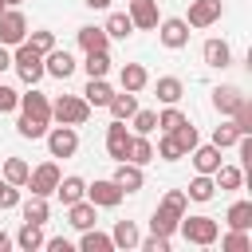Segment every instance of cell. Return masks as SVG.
Here are the masks:
<instances>
[{"instance_id": "cell-1", "label": "cell", "mask_w": 252, "mask_h": 252, "mask_svg": "<svg viewBox=\"0 0 252 252\" xmlns=\"http://www.w3.org/2000/svg\"><path fill=\"white\" fill-rule=\"evenodd\" d=\"M12 67L20 71V79L28 83V87H35L39 79H43V55L24 39V43H16V55H12Z\"/></svg>"}, {"instance_id": "cell-2", "label": "cell", "mask_w": 252, "mask_h": 252, "mask_svg": "<svg viewBox=\"0 0 252 252\" xmlns=\"http://www.w3.org/2000/svg\"><path fill=\"white\" fill-rule=\"evenodd\" d=\"M51 118L63 122V126H83V122L91 118V106H87V98H79V94H59V98L51 102Z\"/></svg>"}, {"instance_id": "cell-3", "label": "cell", "mask_w": 252, "mask_h": 252, "mask_svg": "<svg viewBox=\"0 0 252 252\" xmlns=\"http://www.w3.org/2000/svg\"><path fill=\"white\" fill-rule=\"evenodd\" d=\"M181 236L189 240V244H213L217 236H220V224L213 220V217H181Z\"/></svg>"}, {"instance_id": "cell-4", "label": "cell", "mask_w": 252, "mask_h": 252, "mask_svg": "<svg viewBox=\"0 0 252 252\" xmlns=\"http://www.w3.org/2000/svg\"><path fill=\"white\" fill-rule=\"evenodd\" d=\"M28 39V20H24V12L20 8H4V16H0V43L4 47H16V43H24Z\"/></svg>"}, {"instance_id": "cell-5", "label": "cell", "mask_w": 252, "mask_h": 252, "mask_svg": "<svg viewBox=\"0 0 252 252\" xmlns=\"http://www.w3.org/2000/svg\"><path fill=\"white\" fill-rule=\"evenodd\" d=\"M59 165L55 161H43V165H35L32 173H28V189L35 193V197H51L55 193V185H59Z\"/></svg>"}, {"instance_id": "cell-6", "label": "cell", "mask_w": 252, "mask_h": 252, "mask_svg": "<svg viewBox=\"0 0 252 252\" xmlns=\"http://www.w3.org/2000/svg\"><path fill=\"white\" fill-rule=\"evenodd\" d=\"M47 150H51V158H71L75 150H79V134H75V126H55L51 134H47Z\"/></svg>"}, {"instance_id": "cell-7", "label": "cell", "mask_w": 252, "mask_h": 252, "mask_svg": "<svg viewBox=\"0 0 252 252\" xmlns=\"http://www.w3.org/2000/svg\"><path fill=\"white\" fill-rule=\"evenodd\" d=\"M83 197H87L94 209H114L126 193H122V189L114 185V177H110V181H94V185H87V193H83Z\"/></svg>"}, {"instance_id": "cell-8", "label": "cell", "mask_w": 252, "mask_h": 252, "mask_svg": "<svg viewBox=\"0 0 252 252\" xmlns=\"http://www.w3.org/2000/svg\"><path fill=\"white\" fill-rule=\"evenodd\" d=\"M220 12H224V4H220V0H193V4H189L185 24H189V28H209V24H217V20H220Z\"/></svg>"}, {"instance_id": "cell-9", "label": "cell", "mask_w": 252, "mask_h": 252, "mask_svg": "<svg viewBox=\"0 0 252 252\" xmlns=\"http://www.w3.org/2000/svg\"><path fill=\"white\" fill-rule=\"evenodd\" d=\"M126 150H130V134H126V126L114 118V122L106 126V154H110L114 161H126Z\"/></svg>"}, {"instance_id": "cell-10", "label": "cell", "mask_w": 252, "mask_h": 252, "mask_svg": "<svg viewBox=\"0 0 252 252\" xmlns=\"http://www.w3.org/2000/svg\"><path fill=\"white\" fill-rule=\"evenodd\" d=\"M161 43L169 47V51H177V47H185L189 43V24L185 20H161Z\"/></svg>"}, {"instance_id": "cell-11", "label": "cell", "mask_w": 252, "mask_h": 252, "mask_svg": "<svg viewBox=\"0 0 252 252\" xmlns=\"http://www.w3.org/2000/svg\"><path fill=\"white\" fill-rule=\"evenodd\" d=\"M71 71H75V59H71V51H47L43 55V75H55V79H71Z\"/></svg>"}, {"instance_id": "cell-12", "label": "cell", "mask_w": 252, "mask_h": 252, "mask_svg": "<svg viewBox=\"0 0 252 252\" xmlns=\"http://www.w3.org/2000/svg\"><path fill=\"white\" fill-rule=\"evenodd\" d=\"M142 165H134V161H118V169H114V185L122 189V193H138L142 189Z\"/></svg>"}, {"instance_id": "cell-13", "label": "cell", "mask_w": 252, "mask_h": 252, "mask_svg": "<svg viewBox=\"0 0 252 252\" xmlns=\"http://www.w3.org/2000/svg\"><path fill=\"white\" fill-rule=\"evenodd\" d=\"M20 110H24L28 118H35V122H51V102H47L39 91H32V94H20Z\"/></svg>"}, {"instance_id": "cell-14", "label": "cell", "mask_w": 252, "mask_h": 252, "mask_svg": "<svg viewBox=\"0 0 252 252\" xmlns=\"http://www.w3.org/2000/svg\"><path fill=\"white\" fill-rule=\"evenodd\" d=\"M67 220L83 232V228H94L98 213H94V205H91V201H71V205H67Z\"/></svg>"}, {"instance_id": "cell-15", "label": "cell", "mask_w": 252, "mask_h": 252, "mask_svg": "<svg viewBox=\"0 0 252 252\" xmlns=\"http://www.w3.org/2000/svg\"><path fill=\"white\" fill-rule=\"evenodd\" d=\"M177 224H181V213H177V209H169V205H158V209H154V220H150V228H154V232L173 236V232H177Z\"/></svg>"}, {"instance_id": "cell-16", "label": "cell", "mask_w": 252, "mask_h": 252, "mask_svg": "<svg viewBox=\"0 0 252 252\" xmlns=\"http://www.w3.org/2000/svg\"><path fill=\"white\" fill-rule=\"evenodd\" d=\"M134 28H158V0H130Z\"/></svg>"}, {"instance_id": "cell-17", "label": "cell", "mask_w": 252, "mask_h": 252, "mask_svg": "<svg viewBox=\"0 0 252 252\" xmlns=\"http://www.w3.org/2000/svg\"><path fill=\"white\" fill-rule=\"evenodd\" d=\"M240 102H244V91H240V87H217V91H213V106H217L220 114H232Z\"/></svg>"}, {"instance_id": "cell-18", "label": "cell", "mask_w": 252, "mask_h": 252, "mask_svg": "<svg viewBox=\"0 0 252 252\" xmlns=\"http://www.w3.org/2000/svg\"><path fill=\"white\" fill-rule=\"evenodd\" d=\"M189 154H193V165H197V173H213V169L220 165V150H217V146H193Z\"/></svg>"}, {"instance_id": "cell-19", "label": "cell", "mask_w": 252, "mask_h": 252, "mask_svg": "<svg viewBox=\"0 0 252 252\" xmlns=\"http://www.w3.org/2000/svg\"><path fill=\"white\" fill-rule=\"evenodd\" d=\"M240 181H244V173H240L236 165H217V169H213V185H217L220 193H232V189H240Z\"/></svg>"}, {"instance_id": "cell-20", "label": "cell", "mask_w": 252, "mask_h": 252, "mask_svg": "<svg viewBox=\"0 0 252 252\" xmlns=\"http://www.w3.org/2000/svg\"><path fill=\"white\" fill-rule=\"evenodd\" d=\"M55 193H59V201L63 205H71V201H83V193H87V181L83 177H59V185H55Z\"/></svg>"}, {"instance_id": "cell-21", "label": "cell", "mask_w": 252, "mask_h": 252, "mask_svg": "<svg viewBox=\"0 0 252 252\" xmlns=\"http://www.w3.org/2000/svg\"><path fill=\"white\" fill-rule=\"evenodd\" d=\"M79 47L83 51H106L110 47V35L102 28H79Z\"/></svg>"}, {"instance_id": "cell-22", "label": "cell", "mask_w": 252, "mask_h": 252, "mask_svg": "<svg viewBox=\"0 0 252 252\" xmlns=\"http://www.w3.org/2000/svg\"><path fill=\"white\" fill-rule=\"evenodd\" d=\"M205 63L209 67H228L232 63V51L224 39H205Z\"/></svg>"}, {"instance_id": "cell-23", "label": "cell", "mask_w": 252, "mask_h": 252, "mask_svg": "<svg viewBox=\"0 0 252 252\" xmlns=\"http://www.w3.org/2000/svg\"><path fill=\"white\" fill-rule=\"evenodd\" d=\"M146 83H150V75H146V67H142V63H126V67H122V91L138 94Z\"/></svg>"}, {"instance_id": "cell-24", "label": "cell", "mask_w": 252, "mask_h": 252, "mask_svg": "<svg viewBox=\"0 0 252 252\" xmlns=\"http://www.w3.org/2000/svg\"><path fill=\"white\" fill-rule=\"evenodd\" d=\"M213 193H217L213 173H197V177L189 181V189H185V197H189V201H213Z\"/></svg>"}, {"instance_id": "cell-25", "label": "cell", "mask_w": 252, "mask_h": 252, "mask_svg": "<svg viewBox=\"0 0 252 252\" xmlns=\"http://www.w3.org/2000/svg\"><path fill=\"white\" fill-rule=\"evenodd\" d=\"M181 94H185V87H181V79H173V75H165V79H158V102H165V106H173V102H181Z\"/></svg>"}, {"instance_id": "cell-26", "label": "cell", "mask_w": 252, "mask_h": 252, "mask_svg": "<svg viewBox=\"0 0 252 252\" xmlns=\"http://www.w3.org/2000/svg\"><path fill=\"white\" fill-rule=\"evenodd\" d=\"M106 106H110V114H114L118 122H126V118L138 110V98H134L130 91H122V94H110V102H106Z\"/></svg>"}, {"instance_id": "cell-27", "label": "cell", "mask_w": 252, "mask_h": 252, "mask_svg": "<svg viewBox=\"0 0 252 252\" xmlns=\"http://www.w3.org/2000/svg\"><path fill=\"white\" fill-rule=\"evenodd\" d=\"M126 161H134V165H146V161H154V146H150V138H146V134H138V138H130V150H126Z\"/></svg>"}, {"instance_id": "cell-28", "label": "cell", "mask_w": 252, "mask_h": 252, "mask_svg": "<svg viewBox=\"0 0 252 252\" xmlns=\"http://www.w3.org/2000/svg\"><path fill=\"white\" fill-rule=\"evenodd\" d=\"M47 217H51L47 197H35V193H32V201H24V220H28V224H47Z\"/></svg>"}, {"instance_id": "cell-29", "label": "cell", "mask_w": 252, "mask_h": 252, "mask_svg": "<svg viewBox=\"0 0 252 252\" xmlns=\"http://www.w3.org/2000/svg\"><path fill=\"white\" fill-rule=\"evenodd\" d=\"M16 244H20L24 252H35V248H43V224H28V220H24V228L16 232Z\"/></svg>"}, {"instance_id": "cell-30", "label": "cell", "mask_w": 252, "mask_h": 252, "mask_svg": "<svg viewBox=\"0 0 252 252\" xmlns=\"http://www.w3.org/2000/svg\"><path fill=\"white\" fill-rule=\"evenodd\" d=\"M110 87H106V79H91L87 83V91H83V98H87V106H106L110 102Z\"/></svg>"}, {"instance_id": "cell-31", "label": "cell", "mask_w": 252, "mask_h": 252, "mask_svg": "<svg viewBox=\"0 0 252 252\" xmlns=\"http://www.w3.org/2000/svg\"><path fill=\"white\" fill-rule=\"evenodd\" d=\"M224 220H228V228H244V232H248V228H252V201H236Z\"/></svg>"}, {"instance_id": "cell-32", "label": "cell", "mask_w": 252, "mask_h": 252, "mask_svg": "<svg viewBox=\"0 0 252 252\" xmlns=\"http://www.w3.org/2000/svg\"><path fill=\"white\" fill-rule=\"evenodd\" d=\"M110 240H114V248H138V228H134V220H118L114 232H110Z\"/></svg>"}, {"instance_id": "cell-33", "label": "cell", "mask_w": 252, "mask_h": 252, "mask_svg": "<svg viewBox=\"0 0 252 252\" xmlns=\"http://www.w3.org/2000/svg\"><path fill=\"white\" fill-rule=\"evenodd\" d=\"M79 248H83V252H110V248H114V240H110L106 232L83 228V240H79Z\"/></svg>"}, {"instance_id": "cell-34", "label": "cell", "mask_w": 252, "mask_h": 252, "mask_svg": "<svg viewBox=\"0 0 252 252\" xmlns=\"http://www.w3.org/2000/svg\"><path fill=\"white\" fill-rule=\"evenodd\" d=\"M102 32H106L110 39H126V35L134 32V20H130L126 12H114V16L106 20V28H102Z\"/></svg>"}, {"instance_id": "cell-35", "label": "cell", "mask_w": 252, "mask_h": 252, "mask_svg": "<svg viewBox=\"0 0 252 252\" xmlns=\"http://www.w3.org/2000/svg\"><path fill=\"white\" fill-rule=\"evenodd\" d=\"M28 173H32V165H28L24 158H8V161H4V181H12V185H28Z\"/></svg>"}, {"instance_id": "cell-36", "label": "cell", "mask_w": 252, "mask_h": 252, "mask_svg": "<svg viewBox=\"0 0 252 252\" xmlns=\"http://www.w3.org/2000/svg\"><path fill=\"white\" fill-rule=\"evenodd\" d=\"M87 75L91 79H106V71H110V55L106 51H87Z\"/></svg>"}, {"instance_id": "cell-37", "label": "cell", "mask_w": 252, "mask_h": 252, "mask_svg": "<svg viewBox=\"0 0 252 252\" xmlns=\"http://www.w3.org/2000/svg\"><path fill=\"white\" fill-rule=\"evenodd\" d=\"M169 138H173V142L181 146V154H189V150L197 146V126H189V118H185V122H181L177 130H169Z\"/></svg>"}, {"instance_id": "cell-38", "label": "cell", "mask_w": 252, "mask_h": 252, "mask_svg": "<svg viewBox=\"0 0 252 252\" xmlns=\"http://www.w3.org/2000/svg\"><path fill=\"white\" fill-rule=\"evenodd\" d=\"M236 138H240V130H236L232 122H220V126L213 130V146H217V150H228V146H236Z\"/></svg>"}, {"instance_id": "cell-39", "label": "cell", "mask_w": 252, "mask_h": 252, "mask_svg": "<svg viewBox=\"0 0 252 252\" xmlns=\"http://www.w3.org/2000/svg\"><path fill=\"white\" fill-rule=\"evenodd\" d=\"M220 248H224V252H248V248H252V240H248V232H244V228H232V232L220 240Z\"/></svg>"}, {"instance_id": "cell-40", "label": "cell", "mask_w": 252, "mask_h": 252, "mask_svg": "<svg viewBox=\"0 0 252 252\" xmlns=\"http://www.w3.org/2000/svg\"><path fill=\"white\" fill-rule=\"evenodd\" d=\"M181 122H185V114L177 110V102H173V106H165V110L158 114V126H161V134H169V130H177Z\"/></svg>"}, {"instance_id": "cell-41", "label": "cell", "mask_w": 252, "mask_h": 252, "mask_svg": "<svg viewBox=\"0 0 252 252\" xmlns=\"http://www.w3.org/2000/svg\"><path fill=\"white\" fill-rule=\"evenodd\" d=\"M130 118H134V130L138 134H154L158 130V110H134Z\"/></svg>"}, {"instance_id": "cell-42", "label": "cell", "mask_w": 252, "mask_h": 252, "mask_svg": "<svg viewBox=\"0 0 252 252\" xmlns=\"http://www.w3.org/2000/svg\"><path fill=\"white\" fill-rule=\"evenodd\" d=\"M16 130H20V138H43V134H47V122H35V118H28V114H20V122H16Z\"/></svg>"}, {"instance_id": "cell-43", "label": "cell", "mask_w": 252, "mask_h": 252, "mask_svg": "<svg viewBox=\"0 0 252 252\" xmlns=\"http://www.w3.org/2000/svg\"><path fill=\"white\" fill-rule=\"evenodd\" d=\"M28 43H32V47H35V51H39V55H47V51H51V47H55V35H51V32H43V28H39V32H32V35H28Z\"/></svg>"}, {"instance_id": "cell-44", "label": "cell", "mask_w": 252, "mask_h": 252, "mask_svg": "<svg viewBox=\"0 0 252 252\" xmlns=\"http://www.w3.org/2000/svg\"><path fill=\"white\" fill-rule=\"evenodd\" d=\"M154 158H165V161H177V158H185V154H181V146H177V142H173V138L165 134V138L158 142V154H154Z\"/></svg>"}, {"instance_id": "cell-45", "label": "cell", "mask_w": 252, "mask_h": 252, "mask_svg": "<svg viewBox=\"0 0 252 252\" xmlns=\"http://www.w3.org/2000/svg\"><path fill=\"white\" fill-rule=\"evenodd\" d=\"M16 205H20V185L0 181V209H16Z\"/></svg>"}, {"instance_id": "cell-46", "label": "cell", "mask_w": 252, "mask_h": 252, "mask_svg": "<svg viewBox=\"0 0 252 252\" xmlns=\"http://www.w3.org/2000/svg\"><path fill=\"white\" fill-rule=\"evenodd\" d=\"M138 244H142V252H169V236H161V232H154V236H146Z\"/></svg>"}, {"instance_id": "cell-47", "label": "cell", "mask_w": 252, "mask_h": 252, "mask_svg": "<svg viewBox=\"0 0 252 252\" xmlns=\"http://www.w3.org/2000/svg\"><path fill=\"white\" fill-rule=\"evenodd\" d=\"M161 205H169V209H177V213H181V217H185V205H189V197H185V193H181V189H169V193H165V201H161Z\"/></svg>"}, {"instance_id": "cell-48", "label": "cell", "mask_w": 252, "mask_h": 252, "mask_svg": "<svg viewBox=\"0 0 252 252\" xmlns=\"http://www.w3.org/2000/svg\"><path fill=\"white\" fill-rule=\"evenodd\" d=\"M16 106H20V94H16L12 87L0 83V114H4V110H16Z\"/></svg>"}, {"instance_id": "cell-49", "label": "cell", "mask_w": 252, "mask_h": 252, "mask_svg": "<svg viewBox=\"0 0 252 252\" xmlns=\"http://www.w3.org/2000/svg\"><path fill=\"white\" fill-rule=\"evenodd\" d=\"M43 244H47V248H51V252H71V244H67V240H63V236H55V240H43Z\"/></svg>"}, {"instance_id": "cell-50", "label": "cell", "mask_w": 252, "mask_h": 252, "mask_svg": "<svg viewBox=\"0 0 252 252\" xmlns=\"http://www.w3.org/2000/svg\"><path fill=\"white\" fill-rule=\"evenodd\" d=\"M4 67H12V55H8V47L0 43V71H4Z\"/></svg>"}, {"instance_id": "cell-51", "label": "cell", "mask_w": 252, "mask_h": 252, "mask_svg": "<svg viewBox=\"0 0 252 252\" xmlns=\"http://www.w3.org/2000/svg\"><path fill=\"white\" fill-rule=\"evenodd\" d=\"M83 4H87V8H106L110 0H83Z\"/></svg>"}, {"instance_id": "cell-52", "label": "cell", "mask_w": 252, "mask_h": 252, "mask_svg": "<svg viewBox=\"0 0 252 252\" xmlns=\"http://www.w3.org/2000/svg\"><path fill=\"white\" fill-rule=\"evenodd\" d=\"M8 244H12V236H4V232H0V252H4Z\"/></svg>"}, {"instance_id": "cell-53", "label": "cell", "mask_w": 252, "mask_h": 252, "mask_svg": "<svg viewBox=\"0 0 252 252\" xmlns=\"http://www.w3.org/2000/svg\"><path fill=\"white\" fill-rule=\"evenodd\" d=\"M20 4H24V0H4V8H20Z\"/></svg>"}, {"instance_id": "cell-54", "label": "cell", "mask_w": 252, "mask_h": 252, "mask_svg": "<svg viewBox=\"0 0 252 252\" xmlns=\"http://www.w3.org/2000/svg\"><path fill=\"white\" fill-rule=\"evenodd\" d=\"M0 16H4V0H0Z\"/></svg>"}]
</instances>
